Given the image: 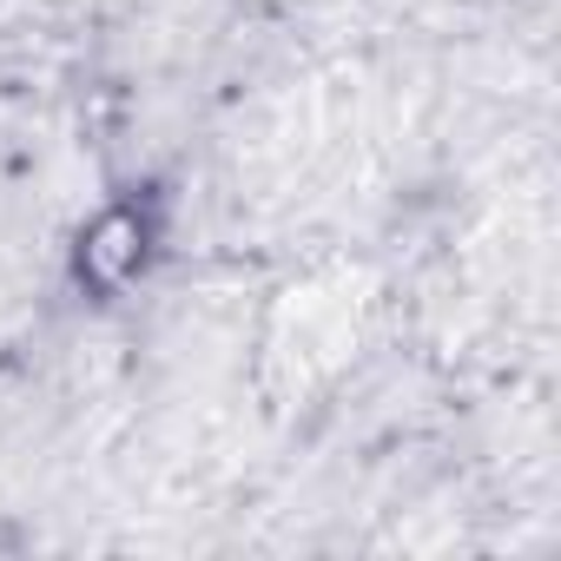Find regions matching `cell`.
<instances>
[{
	"mask_svg": "<svg viewBox=\"0 0 561 561\" xmlns=\"http://www.w3.org/2000/svg\"><path fill=\"white\" fill-rule=\"evenodd\" d=\"M139 257H146V218L133 205L100 211L87 225V238H80V277H87L93 291H119L126 277L139 271Z\"/></svg>",
	"mask_w": 561,
	"mask_h": 561,
	"instance_id": "cell-1",
	"label": "cell"
}]
</instances>
